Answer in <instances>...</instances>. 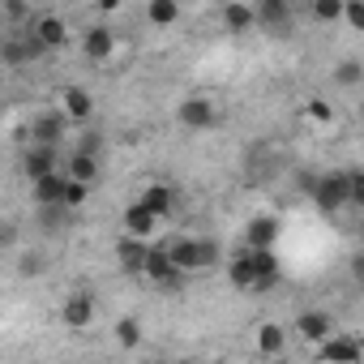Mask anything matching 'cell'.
I'll return each instance as SVG.
<instances>
[{
  "mask_svg": "<svg viewBox=\"0 0 364 364\" xmlns=\"http://www.w3.org/2000/svg\"><path fill=\"white\" fill-rule=\"evenodd\" d=\"M146 22L150 26H176L180 22V5H176V0H150V5H146Z\"/></svg>",
  "mask_w": 364,
  "mask_h": 364,
  "instance_id": "cell-24",
  "label": "cell"
},
{
  "mask_svg": "<svg viewBox=\"0 0 364 364\" xmlns=\"http://www.w3.org/2000/svg\"><path fill=\"white\" fill-rule=\"evenodd\" d=\"M176 120L185 124V129H193V133H202V129H215L219 124V107H215L210 95H189V99H180Z\"/></svg>",
  "mask_w": 364,
  "mask_h": 364,
  "instance_id": "cell-3",
  "label": "cell"
},
{
  "mask_svg": "<svg viewBox=\"0 0 364 364\" xmlns=\"http://www.w3.org/2000/svg\"><path fill=\"white\" fill-rule=\"evenodd\" d=\"M137 206H146V210L163 223V219H171V210H176V189H171V185H159V180H154V185L141 189Z\"/></svg>",
  "mask_w": 364,
  "mask_h": 364,
  "instance_id": "cell-16",
  "label": "cell"
},
{
  "mask_svg": "<svg viewBox=\"0 0 364 364\" xmlns=\"http://www.w3.org/2000/svg\"><path fill=\"white\" fill-rule=\"evenodd\" d=\"M31 198H35L39 210H48V206H65V176L52 171V176L35 180V185H31Z\"/></svg>",
  "mask_w": 364,
  "mask_h": 364,
  "instance_id": "cell-17",
  "label": "cell"
},
{
  "mask_svg": "<svg viewBox=\"0 0 364 364\" xmlns=\"http://www.w3.org/2000/svg\"><path fill=\"white\" fill-rule=\"evenodd\" d=\"M210 364H232V360H228V355H215V360H210Z\"/></svg>",
  "mask_w": 364,
  "mask_h": 364,
  "instance_id": "cell-37",
  "label": "cell"
},
{
  "mask_svg": "<svg viewBox=\"0 0 364 364\" xmlns=\"http://www.w3.org/2000/svg\"><path fill=\"white\" fill-rule=\"evenodd\" d=\"M304 120H309V124L330 129V124H334V107H330L326 99H309V103H304Z\"/></svg>",
  "mask_w": 364,
  "mask_h": 364,
  "instance_id": "cell-27",
  "label": "cell"
},
{
  "mask_svg": "<svg viewBox=\"0 0 364 364\" xmlns=\"http://www.w3.org/2000/svg\"><path fill=\"white\" fill-rule=\"evenodd\" d=\"M287 338H291V330H287L283 321H262V326L253 330V343H257V351H262L266 360L287 355Z\"/></svg>",
  "mask_w": 364,
  "mask_h": 364,
  "instance_id": "cell-14",
  "label": "cell"
},
{
  "mask_svg": "<svg viewBox=\"0 0 364 364\" xmlns=\"http://www.w3.org/2000/svg\"><path fill=\"white\" fill-rule=\"evenodd\" d=\"M141 279H150V283H159V287H176V283H180V274H176V266H171V257H167L163 245H150V249H146Z\"/></svg>",
  "mask_w": 364,
  "mask_h": 364,
  "instance_id": "cell-12",
  "label": "cell"
},
{
  "mask_svg": "<svg viewBox=\"0 0 364 364\" xmlns=\"http://www.w3.org/2000/svg\"><path fill=\"white\" fill-rule=\"evenodd\" d=\"M334 334V317H330V309H304V313H296V338H304V343H326Z\"/></svg>",
  "mask_w": 364,
  "mask_h": 364,
  "instance_id": "cell-8",
  "label": "cell"
},
{
  "mask_svg": "<svg viewBox=\"0 0 364 364\" xmlns=\"http://www.w3.org/2000/svg\"><path fill=\"white\" fill-rule=\"evenodd\" d=\"M309 198H313V206L326 210V215L343 210V206H347V180H343V171H326V176H317V180H313V189H309Z\"/></svg>",
  "mask_w": 364,
  "mask_h": 364,
  "instance_id": "cell-4",
  "label": "cell"
},
{
  "mask_svg": "<svg viewBox=\"0 0 364 364\" xmlns=\"http://www.w3.org/2000/svg\"><path fill=\"white\" fill-rule=\"evenodd\" d=\"M253 18H257V26L283 31L291 22V5H287V0H262V5H253Z\"/></svg>",
  "mask_w": 364,
  "mask_h": 364,
  "instance_id": "cell-20",
  "label": "cell"
},
{
  "mask_svg": "<svg viewBox=\"0 0 364 364\" xmlns=\"http://www.w3.org/2000/svg\"><path fill=\"white\" fill-rule=\"evenodd\" d=\"M141 338H146V334H141V321H137V317H120V321H116V343H120V347H141Z\"/></svg>",
  "mask_w": 364,
  "mask_h": 364,
  "instance_id": "cell-26",
  "label": "cell"
},
{
  "mask_svg": "<svg viewBox=\"0 0 364 364\" xmlns=\"http://www.w3.org/2000/svg\"><path fill=\"white\" fill-rule=\"evenodd\" d=\"M120 228H124L120 236H129V240H141V245H150V240L159 236V219H154L146 206H137V202H133V206H124V219H120Z\"/></svg>",
  "mask_w": 364,
  "mask_h": 364,
  "instance_id": "cell-11",
  "label": "cell"
},
{
  "mask_svg": "<svg viewBox=\"0 0 364 364\" xmlns=\"http://www.w3.org/2000/svg\"><path fill=\"white\" fill-rule=\"evenodd\" d=\"M99 146H103V137L90 129V133H82V141H77V154H90V159H99Z\"/></svg>",
  "mask_w": 364,
  "mask_h": 364,
  "instance_id": "cell-32",
  "label": "cell"
},
{
  "mask_svg": "<svg viewBox=\"0 0 364 364\" xmlns=\"http://www.w3.org/2000/svg\"><path fill=\"white\" fill-rule=\"evenodd\" d=\"M86 198H90V189H86V185H73V180H65V210H77Z\"/></svg>",
  "mask_w": 364,
  "mask_h": 364,
  "instance_id": "cell-30",
  "label": "cell"
},
{
  "mask_svg": "<svg viewBox=\"0 0 364 364\" xmlns=\"http://www.w3.org/2000/svg\"><path fill=\"white\" fill-rule=\"evenodd\" d=\"M0 18H9V22H26V18H31V5H18V0H9V5H0Z\"/></svg>",
  "mask_w": 364,
  "mask_h": 364,
  "instance_id": "cell-33",
  "label": "cell"
},
{
  "mask_svg": "<svg viewBox=\"0 0 364 364\" xmlns=\"http://www.w3.org/2000/svg\"><path fill=\"white\" fill-rule=\"evenodd\" d=\"M14 236H18V232H14L9 223H5V228H0V245H14Z\"/></svg>",
  "mask_w": 364,
  "mask_h": 364,
  "instance_id": "cell-35",
  "label": "cell"
},
{
  "mask_svg": "<svg viewBox=\"0 0 364 364\" xmlns=\"http://www.w3.org/2000/svg\"><path fill=\"white\" fill-rule=\"evenodd\" d=\"M313 18L334 26V22L343 18V0H313Z\"/></svg>",
  "mask_w": 364,
  "mask_h": 364,
  "instance_id": "cell-28",
  "label": "cell"
},
{
  "mask_svg": "<svg viewBox=\"0 0 364 364\" xmlns=\"http://www.w3.org/2000/svg\"><path fill=\"white\" fill-rule=\"evenodd\" d=\"M279 240V219L274 215H257L245 232V249H270Z\"/></svg>",
  "mask_w": 364,
  "mask_h": 364,
  "instance_id": "cell-18",
  "label": "cell"
},
{
  "mask_svg": "<svg viewBox=\"0 0 364 364\" xmlns=\"http://www.w3.org/2000/svg\"><path fill=\"white\" fill-rule=\"evenodd\" d=\"M60 321L69 330H90L95 326V296L90 291H69L60 304Z\"/></svg>",
  "mask_w": 364,
  "mask_h": 364,
  "instance_id": "cell-10",
  "label": "cell"
},
{
  "mask_svg": "<svg viewBox=\"0 0 364 364\" xmlns=\"http://www.w3.org/2000/svg\"><path fill=\"white\" fill-rule=\"evenodd\" d=\"M223 26H228L232 35H245V31H253V26H257V18H253V5H245V0H228V5H223Z\"/></svg>",
  "mask_w": 364,
  "mask_h": 364,
  "instance_id": "cell-21",
  "label": "cell"
},
{
  "mask_svg": "<svg viewBox=\"0 0 364 364\" xmlns=\"http://www.w3.org/2000/svg\"><path fill=\"white\" fill-rule=\"evenodd\" d=\"M56 112H60L69 124H86V120L95 116V95H90L86 86H65V90L56 95Z\"/></svg>",
  "mask_w": 364,
  "mask_h": 364,
  "instance_id": "cell-5",
  "label": "cell"
},
{
  "mask_svg": "<svg viewBox=\"0 0 364 364\" xmlns=\"http://www.w3.org/2000/svg\"><path fill=\"white\" fill-rule=\"evenodd\" d=\"M334 82H338V86H360V82H364V69H360V60H343V65L334 69Z\"/></svg>",
  "mask_w": 364,
  "mask_h": 364,
  "instance_id": "cell-29",
  "label": "cell"
},
{
  "mask_svg": "<svg viewBox=\"0 0 364 364\" xmlns=\"http://www.w3.org/2000/svg\"><path fill=\"white\" fill-rule=\"evenodd\" d=\"M360 334H330L326 343H317V360L321 364H360Z\"/></svg>",
  "mask_w": 364,
  "mask_h": 364,
  "instance_id": "cell-6",
  "label": "cell"
},
{
  "mask_svg": "<svg viewBox=\"0 0 364 364\" xmlns=\"http://www.w3.org/2000/svg\"><path fill=\"white\" fill-rule=\"evenodd\" d=\"M0 26H5V18H0Z\"/></svg>",
  "mask_w": 364,
  "mask_h": 364,
  "instance_id": "cell-39",
  "label": "cell"
},
{
  "mask_svg": "<svg viewBox=\"0 0 364 364\" xmlns=\"http://www.w3.org/2000/svg\"><path fill=\"white\" fill-rule=\"evenodd\" d=\"M65 180H73V185H95V180H99V159H90V154H69V163H65V171H60Z\"/></svg>",
  "mask_w": 364,
  "mask_h": 364,
  "instance_id": "cell-19",
  "label": "cell"
},
{
  "mask_svg": "<svg viewBox=\"0 0 364 364\" xmlns=\"http://www.w3.org/2000/svg\"><path fill=\"white\" fill-rule=\"evenodd\" d=\"M52 171H60L56 167V150H48V146H26L22 150V176L31 180H43V176H52Z\"/></svg>",
  "mask_w": 364,
  "mask_h": 364,
  "instance_id": "cell-15",
  "label": "cell"
},
{
  "mask_svg": "<svg viewBox=\"0 0 364 364\" xmlns=\"http://www.w3.org/2000/svg\"><path fill=\"white\" fill-rule=\"evenodd\" d=\"M65 116L60 112H43L31 129H26V146H48V150H56L60 141H65Z\"/></svg>",
  "mask_w": 364,
  "mask_h": 364,
  "instance_id": "cell-9",
  "label": "cell"
},
{
  "mask_svg": "<svg viewBox=\"0 0 364 364\" xmlns=\"http://www.w3.org/2000/svg\"><path fill=\"white\" fill-rule=\"evenodd\" d=\"M266 364H291V360H287V355H274V360H266Z\"/></svg>",
  "mask_w": 364,
  "mask_h": 364,
  "instance_id": "cell-36",
  "label": "cell"
},
{
  "mask_svg": "<svg viewBox=\"0 0 364 364\" xmlns=\"http://www.w3.org/2000/svg\"><path fill=\"white\" fill-rule=\"evenodd\" d=\"M163 249H167V257H171V266H176L180 279L219 266V245H215L210 236H171Z\"/></svg>",
  "mask_w": 364,
  "mask_h": 364,
  "instance_id": "cell-1",
  "label": "cell"
},
{
  "mask_svg": "<svg viewBox=\"0 0 364 364\" xmlns=\"http://www.w3.org/2000/svg\"><path fill=\"white\" fill-rule=\"evenodd\" d=\"M26 35H31L43 52H56V48H65V43H69V22H65L60 14H39V18H35V26H31Z\"/></svg>",
  "mask_w": 364,
  "mask_h": 364,
  "instance_id": "cell-7",
  "label": "cell"
},
{
  "mask_svg": "<svg viewBox=\"0 0 364 364\" xmlns=\"http://www.w3.org/2000/svg\"><path fill=\"white\" fill-rule=\"evenodd\" d=\"M82 52H86L90 60H99V65H116V60L129 56V43H124L112 26H90V31L82 35Z\"/></svg>",
  "mask_w": 364,
  "mask_h": 364,
  "instance_id": "cell-2",
  "label": "cell"
},
{
  "mask_svg": "<svg viewBox=\"0 0 364 364\" xmlns=\"http://www.w3.org/2000/svg\"><path fill=\"white\" fill-rule=\"evenodd\" d=\"M171 364H193V360H171Z\"/></svg>",
  "mask_w": 364,
  "mask_h": 364,
  "instance_id": "cell-38",
  "label": "cell"
},
{
  "mask_svg": "<svg viewBox=\"0 0 364 364\" xmlns=\"http://www.w3.org/2000/svg\"><path fill=\"white\" fill-rule=\"evenodd\" d=\"M343 18H347V26L364 31V5H343Z\"/></svg>",
  "mask_w": 364,
  "mask_h": 364,
  "instance_id": "cell-34",
  "label": "cell"
},
{
  "mask_svg": "<svg viewBox=\"0 0 364 364\" xmlns=\"http://www.w3.org/2000/svg\"><path fill=\"white\" fill-rule=\"evenodd\" d=\"M253 253V291H274L283 279V266L270 249H249Z\"/></svg>",
  "mask_w": 364,
  "mask_h": 364,
  "instance_id": "cell-13",
  "label": "cell"
},
{
  "mask_svg": "<svg viewBox=\"0 0 364 364\" xmlns=\"http://www.w3.org/2000/svg\"><path fill=\"white\" fill-rule=\"evenodd\" d=\"M228 279H232V287L253 291V253L249 249H240L236 257H228Z\"/></svg>",
  "mask_w": 364,
  "mask_h": 364,
  "instance_id": "cell-23",
  "label": "cell"
},
{
  "mask_svg": "<svg viewBox=\"0 0 364 364\" xmlns=\"http://www.w3.org/2000/svg\"><path fill=\"white\" fill-rule=\"evenodd\" d=\"M146 249H150V245H141V240H129V236H120V240H116V262H120V266H124L129 274H141Z\"/></svg>",
  "mask_w": 364,
  "mask_h": 364,
  "instance_id": "cell-22",
  "label": "cell"
},
{
  "mask_svg": "<svg viewBox=\"0 0 364 364\" xmlns=\"http://www.w3.org/2000/svg\"><path fill=\"white\" fill-rule=\"evenodd\" d=\"M65 223V206H48V210H39V228L43 232H56Z\"/></svg>",
  "mask_w": 364,
  "mask_h": 364,
  "instance_id": "cell-31",
  "label": "cell"
},
{
  "mask_svg": "<svg viewBox=\"0 0 364 364\" xmlns=\"http://www.w3.org/2000/svg\"><path fill=\"white\" fill-rule=\"evenodd\" d=\"M48 270V253H39V249H22V257H18V274L22 279H39Z\"/></svg>",
  "mask_w": 364,
  "mask_h": 364,
  "instance_id": "cell-25",
  "label": "cell"
}]
</instances>
